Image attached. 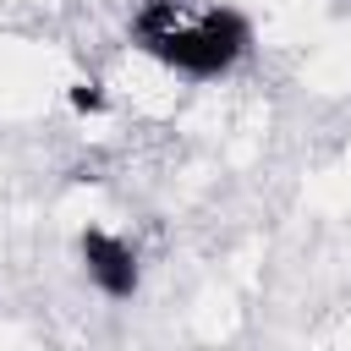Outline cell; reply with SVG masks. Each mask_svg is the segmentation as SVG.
<instances>
[{
    "instance_id": "1",
    "label": "cell",
    "mask_w": 351,
    "mask_h": 351,
    "mask_svg": "<svg viewBox=\"0 0 351 351\" xmlns=\"http://www.w3.org/2000/svg\"><path fill=\"white\" fill-rule=\"evenodd\" d=\"M132 49L186 82H219L252 55V22L230 0H137Z\"/></svg>"
},
{
    "instance_id": "2",
    "label": "cell",
    "mask_w": 351,
    "mask_h": 351,
    "mask_svg": "<svg viewBox=\"0 0 351 351\" xmlns=\"http://www.w3.org/2000/svg\"><path fill=\"white\" fill-rule=\"evenodd\" d=\"M77 258H82V274L88 285L104 296V302H132L137 285H143V263H137V247L115 230H82L77 236Z\"/></svg>"
},
{
    "instance_id": "3",
    "label": "cell",
    "mask_w": 351,
    "mask_h": 351,
    "mask_svg": "<svg viewBox=\"0 0 351 351\" xmlns=\"http://www.w3.org/2000/svg\"><path fill=\"white\" fill-rule=\"evenodd\" d=\"M71 104H77V110H99V104H104V93H99L93 82H82V88L71 93Z\"/></svg>"
}]
</instances>
